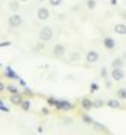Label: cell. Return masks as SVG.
Instances as JSON below:
<instances>
[{"mask_svg": "<svg viewBox=\"0 0 126 135\" xmlns=\"http://www.w3.org/2000/svg\"><path fill=\"white\" fill-rule=\"evenodd\" d=\"M20 106H22V109H23L24 111H27V110H29V107H30V101L24 100L22 104H20Z\"/></svg>", "mask_w": 126, "mask_h": 135, "instance_id": "obj_16", "label": "cell"}, {"mask_svg": "<svg viewBox=\"0 0 126 135\" xmlns=\"http://www.w3.org/2000/svg\"><path fill=\"white\" fill-rule=\"evenodd\" d=\"M10 8L14 9V10H17V9H18V4H17V3H10Z\"/></svg>", "mask_w": 126, "mask_h": 135, "instance_id": "obj_25", "label": "cell"}, {"mask_svg": "<svg viewBox=\"0 0 126 135\" xmlns=\"http://www.w3.org/2000/svg\"><path fill=\"white\" fill-rule=\"evenodd\" d=\"M4 90H5V86H4V83L0 82V92H3Z\"/></svg>", "mask_w": 126, "mask_h": 135, "instance_id": "obj_27", "label": "cell"}, {"mask_svg": "<svg viewBox=\"0 0 126 135\" xmlns=\"http://www.w3.org/2000/svg\"><path fill=\"white\" fill-rule=\"evenodd\" d=\"M103 46L107 48V49H114L115 48V39L114 38H110V37L105 38V39H103Z\"/></svg>", "mask_w": 126, "mask_h": 135, "instance_id": "obj_9", "label": "cell"}, {"mask_svg": "<svg viewBox=\"0 0 126 135\" xmlns=\"http://www.w3.org/2000/svg\"><path fill=\"white\" fill-rule=\"evenodd\" d=\"M93 125H95V128H96L97 130H102V131H106V128H105V126H103L102 124L96 123V121H95V123H93Z\"/></svg>", "mask_w": 126, "mask_h": 135, "instance_id": "obj_20", "label": "cell"}, {"mask_svg": "<svg viewBox=\"0 0 126 135\" xmlns=\"http://www.w3.org/2000/svg\"><path fill=\"white\" fill-rule=\"evenodd\" d=\"M0 67H1V63H0Z\"/></svg>", "mask_w": 126, "mask_h": 135, "instance_id": "obj_35", "label": "cell"}, {"mask_svg": "<svg viewBox=\"0 0 126 135\" xmlns=\"http://www.w3.org/2000/svg\"><path fill=\"white\" fill-rule=\"evenodd\" d=\"M20 1H28V0H20Z\"/></svg>", "mask_w": 126, "mask_h": 135, "instance_id": "obj_34", "label": "cell"}, {"mask_svg": "<svg viewBox=\"0 0 126 135\" xmlns=\"http://www.w3.org/2000/svg\"><path fill=\"white\" fill-rule=\"evenodd\" d=\"M72 59H74V61H77V59H78V54H77V53H73L72 56H71V61H72Z\"/></svg>", "mask_w": 126, "mask_h": 135, "instance_id": "obj_26", "label": "cell"}, {"mask_svg": "<svg viewBox=\"0 0 126 135\" xmlns=\"http://www.w3.org/2000/svg\"><path fill=\"white\" fill-rule=\"evenodd\" d=\"M114 30H115V33H117V34L125 35L126 34V25L125 24H121V23L116 24V25H115V28H114Z\"/></svg>", "mask_w": 126, "mask_h": 135, "instance_id": "obj_8", "label": "cell"}, {"mask_svg": "<svg viewBox=\"0 0 126 135\" xmlns=\"http://www.w3.org/2000/svg\"><path fill=\"white\" fill-rule=\"evenodd\" d=\"M5 75L9 77V78H17V75H15V72H14V71H13V68H10V67H6Z\"/></svg>", "mask_w": 126, "mask_h": 135, "instance_id": "obj_14", "label": "cell"}, {"mask_svg": "<svg viewBox=\"0 0 126 135\" xmlns=\"http://www.w3.org/2000/svg\"><path fill=\"white\" fill-rule=\"evenodd\" d=\"M102 106H103V101L102 100H95L93 101V107H97V109H98V107H102Z\"/></svg>", "mask_w": 126, "mask_h": 135, "instance_id": "obj_21", "label": "cell"}, {"mask_svg": "<svg viewBox=\"0 0 126 135\" xmlns=\"http://www.w3.org/2000/svg\"><path fill=\"white\" fill-rule=\"evenodd\" d=\"M10 101H12V104H14V105H20L23 102V99H22V96L19 94H15L10 97Z\"/></svg>", "mask_w": 126, "mask_h": 135, "instance_id": "obj_11", "label": "cell"}, {"mask_svg": "<svg viewBox=\"0 0 126 135\" xmlns=\"http://www.w3.org/2000/svg\"><path fill=\"white\" fill-rule=\"evenodd\" d=\"M37 17L39 20H47L49 18V10L47 8H39L37 12Z\"/></svg>", "mask_w": 126, "mask_h": 135, "instance_id": "obj_4", "label": "cell"}, {"mask_svg": "<svg viewBox=\"0 0 126 135\" xmlns=\"http://www.w3.org/2000/svg\"><path fill=\"white\" fill-rule=\"evenodd\" d=\"M100 58V56H98V53L95 52V51H90V52L86 54V61L88 62V63H96L97 61Z\"/></svg>", "mask_w": 126, "mask_h": 135, "instance_id": "obj_5", "label": "cell"}, {"mask_svg": "<svg viewBox=\"0 0 126 135\" xmlns=\"http://www.w3.org/2000/svg\"><path fill=\"white\" fill-rule=\"evenodd\" d=\"M53 53L54 56H57V57H62L66 53V47L63 44H56L53 47Z\"/></svg>", "mask_w": 126, "mask_h": 135, "instance_id": "obj_6", "label": "cell"}, {"mask_svg": "<svg viewBox=\"0 0 126 135\" xmlns=\"http://www.w3.org/2000/svg\"><path fill=\"white\" fill-rule=\"evenodd\" d=\"M101 75H102V77H106V68H102Z\"/></svg>", "mask_w": 126, "mask_h": 135, "instance_id": "obj_30", "label": "cell"}, {"mask_svg": "<svg viewBox=\"0 0 126 135\" xmlns=\"http://www.w3.org/2000/svg\"><path fill=\"white\" fill-rule=\"evenodd\" d=\"M4 104H3V100H0V106H3Z\"/></svg>", "mask_w": 126, "mask_h": 135, "instance_id": "obj_33", "label": "cell"}, {"mask_svg": "<svg viewBox=\"0 0 126 135\" xmlns=\"http://www.w3.org/2000/svg\"><path fill=\"white\" fill-rule=\"evenodd\" d=\"M48 104L49 105H56V104H57V100H54V99H48Z\"/></svg>", "mask_w": 126, "mask_h": 135, "instance_id": "obj_24", "label": "cell"}, {"mask_svg": "<svg viewBox=\"0 0 126 135\" xmlns=\"http://www.w3.org/2000/svg\"><path fill=\"white\" fill-rule=\"evenodd\" d=\"M87 8L91 9V10L95 9V8H96V1H95V0H87Z\"/></svg>", "mask_w": 126, "mask_h": 135, "instance_id": "obj_19", "label": "cell"}, {"mask_svg": "<svg viewBox=\"0 0 126 135\" xmlns=\"http://www.w3.org/2000/svg\"><path fill=\"white\" fill-rule=\"evenodd\" d=\"M6 90L10 92V94H13V95H15V94H18V88L15 87V86H13V85H9L8 87H6Z\"/></svg>", "mask_w": 126, "mask_h": 135, "instance_id": "obj_17", "label": "cell"}, {"mask_svg": "<svg viewBox=\"0 0 126 135\" xmlns=\"http://www.w3.org/2000/svg\"><path fill=\"white\" fill-rule=\"evenodd\" d=\"M82 120H83L86 124H93L95 121H93V119L90 118L88 115H82Z\"/></svg>", "mask_w": 126, "mask_h": 135, "instance_id": "obj_18", "label": "cell"}, {"mask_svg": "<svg viewBox=\"0 0 126 135\" xmlns=\"http://www.w3.org/2000/svg\"><path fill=\"white\" fill-rule=\"evenodd\" d=\"M117 96H119V99H121V100H125L126 99V88H120V90L117 91Z\"/></svg>", "mask_w": 126, "mask_h": 135, "instance_id": "obj_15", "label": "cell"}, {"mask_svg": "<svg viewBox=\"0 0 126 135\" xmlns=\"http://www.w3.org/2000/svg\"><path fill=\"white\" fill-rule=\"evenodd\" d=\"M0 110H3L4 112H8V111H9V110H8V109H6V107H5L4 105H3V106H0Z\"/></svg>", "mask_w": 126, "mask_h": 135, "instance_id": "obj_29", "label": "cell"}, {"mask_svg": "<svg viewBox=\"0 0 126 135\" xmlns=\"http://www.w3.org/2000/svg\"><path fill=\"white\" fill-rule=\"evenodd\" d=\"M53 38V30L49 27H44L39 32V39L42 42H49Z\"/></svg>", "mask_w": 126, "mask_h": 135, "instance_id": "obj_1", "label": "cell"}, {"mask_svg": "<svg viewBox=\"0 0 126 135\" xmlns=\"http://www.w3.org/2000/svg\"><path fill=\"white\" fill-rule=\"evenodd\" d=\"M81 105L83 107L84 110H90L91 107H93V102L90 100V99H83L81 101Z\"/></svg>", "mask_w": 126, "mask_h": 135, "instance_id": "obj_10", "label": "cell"}, {"mask_svg": "<svg viewBox=\"0 0 126 135\" xmlns=\"http://www.w3.org/2000/svg\"><path fill=\"white\" fill-rule=\"evenodd\" d=\"M111 76H112L115 81H121L125 77V72L122 71V68H114L112 72H111Z\"/></svg>", "mask_w": 126, "mask_h": 135, "instance_id": "obj_2", "label": "cell"}, {"mask_svg": "<svg viewBox=\"0 0 126 135\" xmlns=\"http://www.w3.org/2000/svg\"><path fill=\"white\" fill-rule=\"evenodd\" d=\"M19 82L22 83V85H23V86H25V82H24V81H23V80H19Z\"/></svg>", "mask_w": 126, "mask_h": 135, "instance_id": "obj_31", "label": "cell"}, {"mask_svg": "<svg viewBox=\"0 0 126 135\" xmlns=\"http://www.w3.org/2000/svg\"><path fill=\"white\" fill-rule=\"evenodd\" d=\"M56 106H57V109H59V110H64V111H67V110H69V109H72V104L69 102V101H57V104H56Z\"/></svg>", "mask_w": 126, "mask_h": 135, "instance_id": "obj_7", "label": "cell"}, {"mask_svg": "<svg viewBox=\"0 0 126 135\" xmlns=\"http://www.w3.org/2000/svg\"><path fill=\"white\" fill-rule=\"evenodd\" d=\"M49 4L53 6H58L62 4V0H49Z\"/></svg>", "mask_w": 126, "mask_h": 135, "instance_id": "obj_22", "label": "cell"}, {"mask_svg": "<svg viewBox=\"0 0 126 135\" xmlns=\"http://www.w3.org/2000/svg\"><path fill=\"white\" fill-rule=\"evenodd\" d=\"M111 3H112V4H116V0H111Z\"/></svg>", "mask_w": 126, "mask_h": 135, "instance_id": "obj_32", "label": "cell"}, {"mask_svg": "<svg viewBox=\"0 0 126 135\" xmlns=\"http://www.w3.org/2000/svg\"><path fill=\"white\" fill-rule=\"evenodd\" d=\"M22 24V17L18 15V14H14L12 17L9 18V25L10 27H14V28H17Z\"/></svg>", "mask_w": 126, "mask_h": 135, "instance_id": "obj_3", "label": "cell"}, {"mask_svg": "<svg viewBox=\"0 0 126 135\" xmlns=\"http://www.w3.org/2000/svg\"><path fill=\"white\" fill-rule=\"evenodd\" d=\"M122 66H124V61L121 58H115L112 61V67L114 68H122Z\"/></svg>", "mask_w": 126, "mask_h": 135, "instance_id": "obj_13", "label": "cell"}, {"mask_svg": "<svg viewBox=\"0 0 126 135\" xmlns=\"http://www.w3.org/2000/svg\"><path fill=\"white\" fill-rule=\"evenodd\" d=\"M97 88H98V86H97L96 83H91V92H95Z\"/></svg>", "mask_w": 126, "mask_h": 135, "instance_id": "obj_23", "label": "cell"}, {"mask_svg": "<svg viewBox=\"0 0 126 135\" xmlns=\"http://www.w3.org/2000/svg\"><path fill=\"white\" fill-rule=\"evenodd\" d=\"M48 109H42V114L43 115H48Z\"/></svg>", "mask_w": 126, "mask_h": 135, "instance_id": "obj_28", "label": "cell"}, {"mask_svg": "<svg viewBox=\"0 0 126 135\" xmlns=\"http://www.w3.org/2000/svg\"><path fill=\"white\" fill-rule=\"evenodd\" d=\"M120 101L116 100V99H111V100L107 101V106L111 107V109H117V107H120Z\"/></svg>", "mask_w": 126, "mask_h": 135, "instance_id": "obj_12", "label": "cell"}]
</instances>
